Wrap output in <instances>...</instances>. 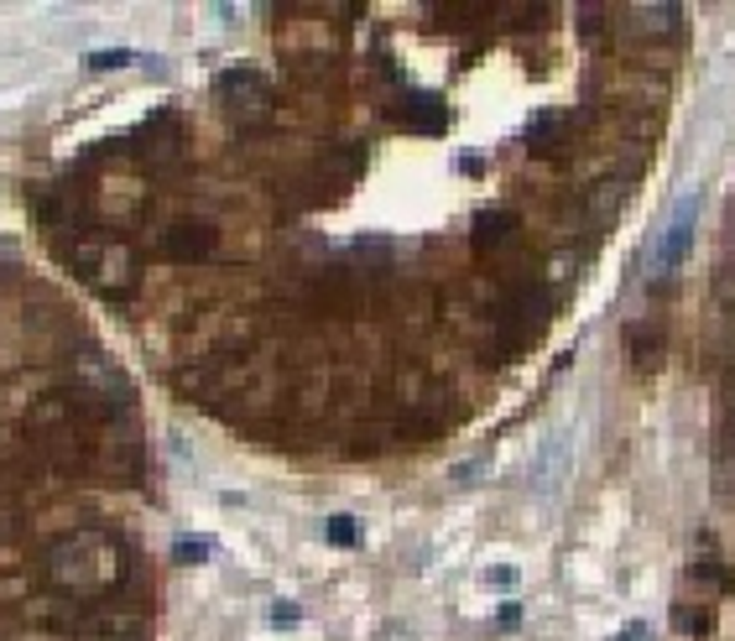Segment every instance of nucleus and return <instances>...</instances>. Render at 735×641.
Wrapping results in <instances>:
<instances>
[{"instance_id": "nucleus-6", "label": "nucleus", "mask_w": 735, "mask_h": 641, "mask_svg": "<svg viewBox=\"0 0 735 641\" xmlns=\"http://www.w3.org/2000/svg\"><path fill=\"white\" fill-rule=\"evenodd\" d=\"M272 620H298V605H272Z\"/></svg>"}, {"instance_id": "nucleus-2", "label": "nucleus", "mask_w": 735, "mask_h": 641, "mask_svg": "<svg viewBox=\"0 0 735 641\" xmlns=\"http://www.w3.org/2000/svg\"><path fill=\"white\" fill-rule=\"evenodd\" d=\"M324 537H329V543H356V522H350V517H334V522L324 527Z\"/></svg>"}, {"instance_id": "nucleus-3", "label": "nucleus", "mask_w": 735, "mask_h": 641, "mask_svg": "<svg viewBox=\"0 0 735 641\" xmlns=\"http://www.w3.org/2000/svg\"><path fill=\"white\" fill-rule=\"evenodd\" d=\"M204 553H209L204 543H178V558H183V564H193V558H204Z\"/></svg>"}, {"instance_id": "nucleus-1", "label": "nucleus", "mask_w": 735, "mask_h": 641, "mask_svg": "<svg viewBox=\"0 0 735 641\" xmlns=\"http://www.w3.org/2000/svg\"><path fill=\"white\" fill-rule=\"evenodd\" d=\"M688 230H694V204H684V209L673 214V225H667V235H663V266H678V262H684Z\"/></svg>"}, {"instance_id": "nucleus-4", "label": "nucleus", "mask_w": 735, "mask_h": 641, "mask_svg": "<svg viewBox=\"0 0 735 641\" xmlns=\"http://www.w3.org/2000/svg\"><path fill=\"white\" fill-rule=\"evenodd\" d=\"M491 584H501V590H511V584H517V569H491Z\"/></svg>"}, {"instance_id": "nucleus-5", "label": "nucleus", "mask_w": 735, "mask_h": 641, "mask_svg": "<svg viewBox=\"0 0 735 641\" xmlns=\"http://www.w3.org/2000/svg\"><path fill=\"white\" fill-rule=\"evenodd\" d=\"M616 641H652V631H647V626H626Z\"/></svg>"}]
</instances>
